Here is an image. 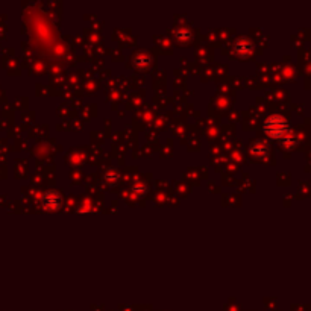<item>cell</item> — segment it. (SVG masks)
Here are the masks:
<instances>
[{
    "instance_id": "obj_1",
    "label": "cell",
    "mask_w": 311,
    "mask_h": 311,
    "mask_svg": "<svg viewBox=\"0 0 311 311\" xmlns=\"http://www.w3.org/2000/svg\"><path fill=\"white\" fill-rule=\"evenodd\" d=\"M264 129H266V132H267L270 137H281V135L286 132V129H287V123H286V120H284L282 117L273 116V117H270V119L266 122Z\"/></svg>"
}]
</instances>
